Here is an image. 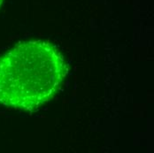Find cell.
<instances>
[{
    "label": "cell",
    "mask_w": 154,
    "mask_h": 153,
    "mask_svg": "<svg viewBox=\"0 0 154 153\" xmlns=\"http://www.w3.org/2000/svg\"><path fill=\"white\" fill-rule=\"evenodd\" d=\"M4 2H5V0H0V9H1V7H2V5H3Z\"/></svg>",
    "instance_id": "obj_2"
},
{
    "label": "cell",
    "mask_w": 154,
    "mask_h": 153,
    "mask_svg": "<svg viewBox=\"0 0 154 153\" xmlns=\"http://www.w3.org/2000/svg\"><path fill=\"white\" fill-rule=\"evenodd\" d=\"M67 72L55 46L41 40L21 42L0 56V104L36 110L54 96Z\"/></svg>",
    "instance_id": "obj_1"
}]
</instances>
